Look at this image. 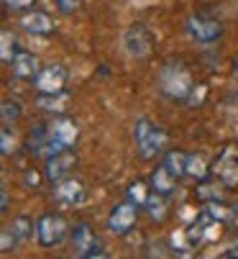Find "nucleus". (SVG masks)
Masks as SVG:
<instances>
[{"label":"nucleus","instance_id":"1","mask_svg":"<svg viewBox=\"0 0 238 259\" xmlns=\"http://www.w3.org/2000/svg\"><path fill=\"white\" fill-rule=\"evenodd\" d=\"M195 82L192 75L187 72V67L182 62H167L159 69V90L172 100H187L192 93Z\"/></svg>","mask_w":238,"mask_h":259},{"label":"nucleus","instance_id":"2","mask_svg":"<svg viewBox=\"0 0 238 259\" xmlns=\"http://www.w3.org/2000/svg\"><path fill=\"white\" fill-rule=\"evenodd\" d=\"M133 139H136V152L141 159H156L159 154H164L167 134L149 118H138L133 123Z\"/></svg>","mask_w":238,"mask_h":259},{"label":"nucleus","instance_id":"3","mask_svg":"<svg viewBox=\"0 0 238 259\" xmlns=\"http://www.w3.org/2000/svg\"><path fill=\"white\" fill-rule=\"evenodd\" d=\"M49 128V149H46V159L64 152V149H72L77 136H79V128L72 118H54L52 123H46Z\"/></svg>","mask_w":238,"mask_h":259},{"label":"nucleus","instance_id":"4","mask_svg":"<svg viewBox=\"0 0 238 259\" xmlns=\"http://www.w3.org/2000/svg\"><path fill=\"white\" fill-rule=\"evenodd\" d=\"M187 33H189V39L197 41V44H213L220 39V33H223V26L210 18V16H203V13H197V16H189L187 18Z\"/></svg>","mask_w":238,"mask_h":259},{"label":"nucleus","instance_id":"5","mask_svg":"<svg viewBox=\"0 0 238 259\" xmlns=\"http://www.w3.org/2000/svg\"><path fill=\"white\" fill-rule=\"evenodd\" d=\"M33 90L38 95H54V93H64L67 85V69L62 64H46L38 69V75L31 80Z\"/></svg>","mask_w":238,"mask_h":259},{"label":"nucleus","instance_id":"6","mask_svg":"<svg viewBox=\"0 0 238 259\" xmlns=\"http://www.w3.org/2000/svg\"><path fill=\"white\" fill-rule=\"evenodd\" d=\"M210 169L220 180L223 188H235L238 185V149L235 146H225V149L215 157Z\"/></svg>","mask_w":238,"mask_h":259},{"label":"nucleus","instance_id":"7","mask_svg":"<svg viewBox=\"0 0 238 259\" xmlns=\"http://www.w3.org/2000/svg\"><path fill=\"white\" fill-rule=\"evenodd\" d=\"M136 218H138V205L136 203H131V200L118 203L108 215V231L115 234V236H126L133 229Z\"/></svg>","mask_w":238,"mask_h":259},{"label":"nucleus","instance_id":"8","mask_svg":"<svg viewBox=\"0 0 238 259\" xmlns=\"http://www.w3.org/2000/svg\"><path fill=\"white\" fill-rule=\"evenodd\" d=\"M36 236L41 241V246H59L67 236V224L62 215H54V213H46L38 218L36 224Z\"/></svg>","mask_w":238,"mask_h":259},{"label":"nucleus","instance_id":"9","mask_svg":"<svg viewBox=\"0 0 238 259\" xmlns=\"http://www.w3.org/2000/svg\"><path fill=\"white\" fill-rule=\"evenodd\" d=\"M151 44H154L151 31H149L146 26H141V23L126 28V33H123V49H126L131 57H136V59L146 57V54L151 52Z\"/></svg>","mask_w":238,"mask_h":259},{"label":"nucleus","instance_id":"10","mask_svg":"<svg viewBox=\"0 0 238 259\" xmlns=\"http://www.w3.org/2000/svg\"><path fill=\"white\" fill-rule=\"evenodd\" d=\"M54 200L64 208L79 205L85 200V185L74 177H64V180L54 182Z\"/></svg>","mask_w":238,"mask_h":259},{"label":"nucleus","instance_id":"11","mask_svg":"<svg viewBox=\"0 0 238 259\" xmlns=\"http://www.w3.org/2000/svg\"><path fill=\"white\" fill-rule=\"evenodd\" d=\"M72 246L77 249V256H85V259H90V256H105V251L100 249V244L92 236V231H90L87 224H77L72 229Z\"/></svg>","mask_w":238,"mask_h":259},{"label":"nucleus","instance_id":"12","mask_svg":"<svg viewBox=\"0 0 238 259\" xmlns=\"http://www.w3.org/2000/svg\"><path fill=\"white\" fill-rule=\"evenodd\" d=\"M74 164H77V157H74L69 149H64V152H59V154H54V157L46 159V169H44V175H46V180L59 182V180L69 177V172H72Z\"/></svg>","mask_w":238,"mask_h":259},{"label":"nucleus","instance_id":"13","mask_svg":"<svg viewBox=\"0 0 238 259\" xmlns=\"http://www.w3.org/2000/svg\"><path fill=\"white\" fill-rule=\"evenodd\" d=\"M21 28L26 33H33V36H46V33L54 31V21L41 11H31L21 18Z\"/></svg>","mask_w":238,"mask_h":259},{"label":"nucleus","instance_id":"14","mask_svg":"<svg viewBox=\"0 0 238 259\" xmlns=\"http://www.w3.org/2000/svg\"><path fill=\"white\" fill-rule=\"evenodd\" d=\"M11 69H13V77H18V80H33L41 67H38V62H36L33 54L18 52V54L13 57V62H11Z\"/></svg>","mask_w":238,"mask_h":259},{"label":"nucleus","instance_id":"15","mask_svg":"<svg viewBox=\"0 0 238 259\" xmlns=\"http://www.w3.org/2000/svg\"><path fill=\"white\" fill-rule=\"evenodd\" d=\"M174 188H177V177L162 164V167H156V172L151 175V190L156 193V195H172L174 193Z\"/></svg>","mask_w":238,"mask_h":259},{"label":"nucleus","instance_id":"16","mask_svg":"<svg viewBox=\"0 0 238 259\" xmlns=\"http://www.w3.org/2000/svg\"><path fill=\"white\" fill-rule=\"evenodd\" d=\"M26 146H28V152H31L33 157H44V159H46V149H49V128H46V126H36V128H31Z\"/></svg>","mask_w":238,"mask_h":259},{"label":"nucleus","instance_id":"17","mask_svg":"<svg viewBox=\"0 0 238 259\" xmlns=\"http://www.w3.org/2000/svg\"><path fill=\"white\" fill-rule=\"evenodd\" d=\"M177 180L179 177H184L187 175V154L184 152H177V149H172V152H167L164 154V162H162Z\"/></svg>","mask_w":238,"mask_h":259},{"label":"nucleus","instance_id":"18","mask_svg":"<svg viewBox=\"0 0 238 259\" xmlns=\"http://www.w3.org/2000/svg\"><path fill=\"white\" fill-rule=\"evenodd\" d=\"M67 103H69V98H67L64 93H54V95H38V100H36V105L41 108V110H46V113H62V110L67 108Z\"/></svg>","mask_w":238,"mask_h":259},{"label":"nucleus","instance_id":"19","mask_svg":"<svg viewBox=\"0 0 238 259\" xmlns=\"http://www.w3.org/2000/svg\"><path fill=\"white\" fill-rule=\"evenodd\" d=\"M213 169H208L205 159L200 154H187V175H192L195 180H205Z\"/></svg>","mask_w":238,"mask_h":259},{"label":"nucleus","instance_id":"20","mask_svg":"<svg viewBox=\"0 0 238 259\" xmlns=\"http://www.w3.org/2000/svg\"><path fill=\"white\" fill-rule=\"evenodd\" d=\"M126 198L131 200V203H136L138 208H144L146 203H149V188H146V185L144 182H133L131 185V188H128V193H126Z\"/></svg>","mask_w":238,"mask_h":259},{"label":"nucleus","instance_id":"21","mask_svg":"<svg viewBox=\"0 0 238 259\" xmlns=\"http://www.w3.org/2000/svg\"><path fill=\"white\" fill-rule=\"evenodd\" d=\"M16 44H18L16 36H13L11 31H3V62H6V64H11L13 57L18 54V52H16Z\"/></svg>","mask_w":238,"mask_h":259},{"label":"nucleus","instance_id":"22","mask_svg":"<svg viewBox=\"0 0 238 259\" xmlns=\"http://www.w3.org/2000/svg\"><path fill=\"white\" fill-rule=\"evenodd\" d=\"M0 113H3V123L18 121V118H21V105H18L16 100H6L3 108H0Z\"/></svg>","mask_w":238,"mask_h":259},{"label":"nucleus","instance_id":"23","mask_svg":"<svg viewBox=\"0 0 238 259\" xmlns=\"http://www.w3.org/2000/svg\"><path fill=\"white\" fill-rule=\"evenodd\" d=\"M164 195H156V198H149V203L144 205L146 210H149V215L154 218V221H162L164 218V200H162Z\"/></svg>","mask_w":238,"mask_h":259},{"label":"nucleus","instance_id":"24","mask_svg":"<svg viewBox=\"0 0 238 259\" xmlns=\"http://www.w3.org/2000/svg\"><path fill=\"white\" fill-rule=\"evenodd\" d=\"M11 231L16 234L18 241L28 239V234H31V221H28V218H16L13 224H11Z\"/></svg>","mask_w":238,"mask_h":259},{"label":"nucleus","instance_id":"25","mask_svg":"<svg viewBox=\"0 0 238 259\" xmlns=\"http://www.w3.org/2000/svg\"><path fill=\"white\" fill-rule=\"evenodd\" d=\"M13 149H16V139L11 136V128L3 126V134H0V152H3V157H8Z\"/></svg>","mask_w":238,"mask_h":259},{"label":"nucleus","instance_id":"26","mask_svg":"<svg viewBox=\"0 0 238 259\" xmlns=\"http://www.w3.org/2000/svg\"><path fill=\"white\" fill-rule=\"evenodd\" d=\"M79 3H82V0H54L57 11H59V13H64V16L74 13V11L79 8Z\"/></svg>","mask_w":238,"mask_h":259},{"label":"nucleus","instance_id":"27","mask_svg":"<svg viewBox=\"0 0 238 259\" xmlns=\"http://www.w3.org/2000/svg\"><path fill=\"white\" fill-rule=\"evenodd\" d=\"M3 3H6L8 11H16V13H18V11H28L36 0H3Z\"/></svg>","mask_w":238,"mask_h":259},{"label":"nucleus","instance_id":"28","mask_svg":"<svg viewBox=\"0 0 238 259\" xmlns=\"http://www.w3.org/2000/svg\"><path fill=\"white\" fill-rule=\"evenodd\" d=\"M197 195H200L203 200H210V203L220 200V190H213V185H203V188L197 190Z\"/></svg>","mask_w":238,"mask_h":259},{"label":"nucleus","instance_id":"29","mask_svg":"<svg viewBox=\"0 0 238 259\" xmlns=\"http://www.w3.org/2000/svg\"><path fill=\"white\" fill-rule=\"evenodd\" d=\"M23 180H26V185H33V188H36L38 182H41V177H38L36 172H26V177H23Z\"/></svg>","mask_w":238,"mask_h":259},{"label":"nucleus","instance_id":"30","mask_svg":"<svg viewBox=\"0 0 238 259\" xmlns=\"http://www.w3.org/2000/svg\"><path fill=\"white\" fill-rule=\"evenodd\" d=\"M0 210H3V213L8 210V193L6 190H3V203H0Z\"/></svg>","mask_w":238,"mask_h":259},{"label":"nucleus","instance_id":"31","mask_svg":"<svg viewBox=\"0 0 238 259\" xmlns=\"http://www.w3.org/2000/svg\"><path fill=\"white\" fill-rule=\"evenodd\" d=\"M233 221H235V224H238V203L233 205Z\"/></svg>","mask_w":238,"mask_h":259},{"label":"nucleus","instance_id":"32","mask_svg":"<svg viewBox=\"0 0 238 259\" xmlns=\"http://www.w3.org/2000/svg\"><path fill=\"white\" fill-rule=\"evenodd\" d=\"M235 72H238V59H235Z\"/></svg>","mask_w":238,"mask_h":259}]
</instances>
